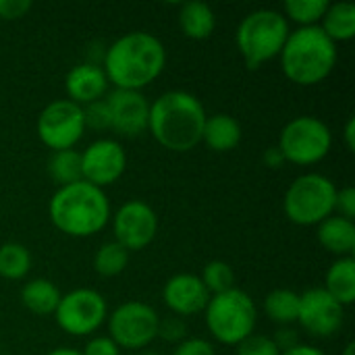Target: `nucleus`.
<instances>
[{
    "label": "nucleus",
    "mask_w": 355,
    "mask_h": 355,
    "mask_svg": "<svg viewBox=\"0 0 355 355\" xmlns=\"http://www.w3.org/2000/svg\"><path fill=\"white\" fill-rule=\"evenodd\" d=\"M58 287L48 279H33L21 289V304L35 316H50L56 312L60 302Z\"/></svg>",
    "instance_id": "obj_22"
},
{
    "label": "nucleus",
    "mask_w": 355,
    "mask_h": 355,
    "mask_svg": "<svg viewBox=\"0 0 355 355\" xmlns=\"http://www.w3.org/2000/svg\"><path fill=\"white\" fill-rule=\"evenodd\" d=\"M179 25L189 40H206L216 27V15L206 2L189 0L179 8Z\"/></svg>",
    "instance_id": "obj_20"
},
{
    "label": "nucleus",
    "mask_w": 355,
    "mask_h": 355,
    "mask_svg": "<svg viewBox=\"0 0 355 355\" xmlns=\"http://www.w3.org/2000/svg\"><path fill=\"white\" fill-rule=\"evenodd\" d=\"M185 322L179 316H168L158 322V337L168 343H181L185 339Z\"/></svg>",
    "instance_id": "obj_32"
},
{
    "label": "nucleus",
    "mask_w": 355,
    "mask_h": 355,
    "mask_svg": "<svg viewBox=\"0 0 355 355\" xmlns=\"http://www.w3.org/2000/svg\"><path fill=\"white\" fill-rule=\"evenodd\" d=\"M48 175L54 183H58V187L83 181L81 175V152L77 150H60V152H52L50 160H48Z\"/></svg>",
    "instance_id": "obj_25"
},
{
    "label": "nucleus",
    "mask_w": 355,
    "mask_h": 355,
    "mask_svg": "<svg viewBox=\"0 0 355 355\" xmlns=\"http://www.w3.org/2000/svg\"><path fill=\"white\" fill-rule=\"evenodd\" d=\"M85 133L83 108L71 100L50 102L37 119V135L52 152L73 150Z\"/></svg>",
    "instance_id": "obj_11"
},
{
    "label": "nucleus",
    "mask_w": 355,
    "mask_h": 355,
    "mask_svg": "<svg viewBox=\"0 0 355 355\" xmlns=\"http://www.w3.org/2000/svg\"><path fill=\"white\" fill-rule=\"evenodd\" d=\"M127 168V154L116 139H96L81 152L83 181L104 189L116 183Z\"/></svg>",
    "instance_id": "obj_13"
},
{
    "label": "nucleus",
    "mask_w": 355,
    "mask_h": 355,
    "mask_svg": "<svg viewBox=\"0 0 355 355\" xmlns=\"http://www.w3.org/2000/svg\"><path fill=\"white\" fill-rule=\"evenodd\" d=\"M200 281L204 283V287L210 295H218V293L231 291L235 287V272L227 262L212 260L204 266Z\"/></svg>",
    "instance_id": "obj_29"
},
{
    "label": "nucleus",
    "mask_w": 355,
    "mask_h": 355,
    "mask_svg": "<svg viewBox=\"0 0 355 355\" xmlns=\"http://www.w3.org/2000/svg\"><path fill=\"white\" fill-rule=\"evenodd\" d=\"M272 341H275V345L279 347L281 354L287 352V349H291V347H295V345H300V341H297V331H295V329H289V327H281V329L275 333Z\"/></svg>",
    "instance_id": "obj_37"
},
{
    "label": "nucleus",
    "mask_w": 355,
    "mask_h": 355,
    "mask_svg": "<svg viewBox=\"0 0 355 355\" xmlns=\"http://www.w3.org/2000/svg\"><path fill=\"white\" fill-rule=\"evenodd\" d=\"M52 225L69 237H89L110 223V202L104 189L77 181L58 187L48 204Z\"/></svg>",
    "instance_id": "obj_3"
},
{
    "label": "nucleus",
    "mask_w": 355,
    "mask_h": 355,
    "mask_svg": "<svg viewBox=\"0 0 355 355\" xmlns=\"http://www.w3.org/2000/svg\"><path fill=\"white\" fill-rule=\"evenodd\" d=\"M281 355H327L322 349H318V347H314V345H295V347H291V349H287V352H283Z\"/></svg>",
    "instance_id": "obj_39"
},
{
    "label": "nucleus",
    "mask_w": 355,
    "mask_h": 355,
    "mask_svg": "<svg viewBox=\"0 0 355 355\" xmlns=\"http://www.w3.org/2000/svg\"><path fill=\"white\" fill-rule=\"evenodd\" d=\"M289 21L283 12L272 8H258L245 15L237 27V48L248 69H260L264 62L277 58L289 37Z\"/></svg>",
    "instance_id": "obj_5"
},
{
    "label": "nucleus",
    "mask_w": 355,
    "mask_h": 355,
    "mask_svg": "<svg viewBox=\"0 0 355 355\" xmlns=\"http://www.w3.org/2000/svg\"><path fill=\"white\" fill-rule=\"evenodd\" d=\"M31 6H33L31 0H0V19L4 21L21 19L31 10Z\"/></svg>",
    "instance_id": "obj_34"
},
{
    "label": "nucleus",
    "mask_w": 355,
    "mask_h": 355,
    "mask_svg": "<svg viewBox=\"0 0 355 355\" xmlns=\"http://www.w3.org/2000/svg\"><path fill=\"white\" fill-rule=\"evenodd\" d=\"M264 312L266 316L281 324V327H289L293 322H297V314H300V293L291 291V289H275L266 295L264 300Z\"/></svg>",
    "instance_id": "obj_24"
},
{
    "label": "nucleus",
    "mask_w": 355,
    "mask_h": 355,
    "mask_svg": "<svg viewBox=\"0 0 355 355\" xmlns=\"http://www.w3.org/2000/svg\"><path fill=\"white\" fill-rule=\"evenodd\" d=\"M104 75L116 89L141 92L166 64L164 44L148 31H129L114 40L102 56Z\"/></svg>",
    "instance_id": "obj_1"
},
{
    "label": "nucleus",
    "mask_w": 355,
    "mask_h": 355,
    "mask_svg": "<svg viewBox=\"0 0 355 355\" xmlns=\"http://www.w3.org/2000/svg\"><path fill=\"white\" fill-rule=\"evenodd\" d=\"M318 241L320 245L335 254L337 258H352L355 252V225L339 214L324 218L318 225Z\"/></svg>",
    "instance_id": "obj_18"
},
{
    "label": "nucleus",
    "mask_w": 355,
    "mask_h": 355,
    "mask_svg": "<svg viewBox=\"0 0 355 355\" xmlns=\"http://www.w3.org/2000/svg\"><path fill=\"white\" fill-rule=\"evenodd\" d=\"M127 264H129V252L123 245H119L116 241L102 243L94 256V268L104 279L121 275L127 268Z\"/></svg>",
    "instance_id": "obj_27"
},
{
    "label": "nucleus",
    "mask_w": 355,
    "mask_h": 355,
    "mask_svg": "<svg viewBox=\"0 0 355 355\" xmlns=\"http://www.w3.org/2000/svg\"><path fill=\"white\" fill-rule=\"evenodd\" d=\"M81 355H121V349L110 337H94L87 341Z\"/></svg>",
    "instance_id": "obj_36"
},
{
    "label": "nucleus",
    "mask_w": 355,
    "mask_h": 355,
    "mask_svg": "<svg viewBox=\"0 0 355 355\" xmlns=\"http://www.w3.org/2000/svg\"><path fill=\"white\" fill-rule=\"evenodd\" d=\"M204 123V104L189 92L173 89L150 104L148 131L166 150H193L202 141Z\"/></svg>",
    "instance_id": "obj_2"
},
{
    "label": "nucleus",
    "mask_w": 355,
    "mask_h": 355,
    "mask_svg": "<svg viewBox=\"0 0 355 355\" xmlns=\"http://www.w3.org/2000/svg\"><path fill=\"white\" fill-rule=\"evenodd\" d=\"M335 302H339L343 308L352 306L355 302V260L352 258H337L329 272H327V285L322 287Z\"/></svg>",
    "instance_id": "obj_21"
},
{
    "label": "nucleus",
    "mask_w": 355,
    "mask_h": 355,
    "mask_svg": "<svg viewBox=\"0 0 355 355\" xmlns=\"http://www.w3.org/2000/svg\"><path fill=\"white\" fill-rule=\"evenodd\" d=\"M173 355H216L212 343H208L206 339H200V337H189V339H183L181 343H177Z\"/></svg>",
    "instance_id": "obj_33"
},
{
    "label": "nucleus",
    "mask_w": 355,
    "mask_h": 355,
    "mask_svg": "<svg viewBox=\"0 0 355 355\" xmlns=\"http://www.w3.org/2000/svg\"><path fill=\"white\" fill-rule=\"evenodd\" d=\"M343 137H345V146L349 152H354L355 148V119L352 116L345 125V131H343Z\"/></svg>",
    "instance_id": "obj_40"
},
{
    "label": "nucleus",
    "mask_w": 355,
    "mask_h": 355,
    "mask_svg": "<svg viewBox=\"0 0 355 355\" xmlns=\"http://www.w3.org/2000/svg\"><path fill=\"white\" fill-rule=\"evenodd\" d=\"M277 148L285 156V162L310 166L329 156L333 148V133L329 125L316 116H295L283 127Z\"/></svg>",
    "instance_id": "obj_8"
},
{
    "label": "nucleus",
    "mask_w": 355,
    "mask_h": 355,
    "mask_svg": "<svg viewBox=\"0 0 355 355\" xmlns=\"http://www.w3.org/2000/svg\"><path fill=\"white\" fill-rule=\"evenodd\" d=\"M335 200L337 185L329 177L320 173H306L300 175L285 191L283 210L291 223L312 227L335 214Z\"/></svg>",
    "instance_id": "obj_7"
},
{
    "label": "nucleus",
    "mask_w": 355,
    "mask_h": 355,
    "mask_svg": "<svg viewBox=\"0 0 355 355\" xmlns=\"http://www.w3.org/2000/svg\"><path fill=\"white\" fill-rule=\"evenodd\" d=\"M110 112V129L125 137H135L148 131L150 102L141 92L114 89L106 98Z\"/></svg>",
    "instance_id": "obj_15"
},
{
    "label": "nucleus",
    "mask_w": 355,
    "mask_h": 355,
    "mask_svg": "<svg viewBox=\"0 0 355 355\" xmlns=\"http://www.w3.org/2000/svg\"><path fill=\"white\" fill-rule=\"evenodd\" d=\"M158 322L150 304L125 302L108 316V333L119 349H146L158 337Z\"/></svg>",
    "instance_id": "obj_10"
},
{
    "label": "nucleus",
    "mask_w": 355,
    "mask_h": 355,
    "mask_svg": "<svg viewBox=\"0 0 355 355\" xmlns=\"http://www.w3.org/2000/svg\"><path fill=\"white\" fill-rule=\"evenodd\" d=\"M141 355H156V354H154V352H144Z\"/></svg>",
    "instance_id": "obj_43"
},
{
    "label": "nucleus",
    "mask_w": 355,
    "mask_h": 355,
    "mask_svg": "<svg viewBox=\"0 0 355 355\" xmlns=\"http://www.w3.org/2000/svg\"><path fill=\"white\" fill-rule=\"evenodd\" d=\"M83 108V119H85V129H96V131H104L110 129V112H108V104L106 100H96L92 104L81 106Z\"/></svg>",
    "instance_id": "obj_31"
},
{
    "label": "nucleus",
    "mask_w": 355,
    "mask_h": 355,
    "mask_svg": "<svg viewBox=\"0 0 355 355\" xmlns=\"http://www.w3.org/2000/svg\"><path fill=\"white\" fill-rule=\"evenodd\" d=\"M335 210L339 216L354 220L355 216V189L354 187H343L337 189V200H335Z\"/></svg>",
    "instance_id": "obj_35"
},
{
    "label": "nucleus",
    "mask_w": 355,
    "mask_h": 355,
    "mask_svg": "<svg viewBox=\"0 0 355 355\" xmlns=\"http://www.w3.org/2000/svg\"><path fill=\"white\" fill-rule=\"evenodd\" d=\"M31 270V254L21 243L0 245V277L8 281H21Z\"/></svg>",
    "instance_id": "obj_26"
},
{
    "label": "nucleus",
    "mask_w": 355,
    "mask_h": 355,
    "mask_svg": "<svg viewBox=\"0 0 355 355\" xmlns=\"http://www.w3.org/2000/svg\"><path fill=\"white\" fill-rule=\"evenodd\" d=\"M162 300L166 308L175 316H196L206 310L210 302V293L206 291L204 283L200 281L198 275L181 272L171 277L164 283L162 289Z\"/></svg>",
    "instance_id": "obj_16"
},
{
    "label": "nucleus",
    "mask_w": 355,
    "mask_h": 355,
    "mask_svg": "<svg viewBox=\"0 0 355 355\" xmlns=\"http://www.w3.org/2000/svg\"><path fill=\"white\" fill-rule=\"evenodd\" d=\"M285 77L297 85H316L324 81L337 64V44L320 25L300 27L289 33L281 54Z\"/></svg>",
    "instance_id": "obj_4"
},
{
    "label": "nucleus",
    "mask_w": 355,
    "mask_h": 355,
    "mask_svg": "<svg viewBox=\"0 0 355 355\" xmlns=\"http://www.w3.org/2000/svg\"><path fill=\"white\" fill-rule=\"evenodd\" d=\"M64 89L67 100L85 106L96 100H102L108 89V79L104 75V69L96 62H81L73 67L64 77Z\"/></svg>",
    "instance_id": "obj_17"
},
{
    "label": "nucleus",
    "mask_w": 355,
    "mask_h": 355,
    "mask_svg": "<svg viewBox=\"0 0 355 355\" xmlns=\"http://www.w3.org/2000/svg\"><path fill=\"white\" fill-rule=\"evenodd\" d=\"M345 320V308L335 302L322 287H312L300 295L297 322L312 337L335 335Z\"/></svg>",
    "instance_id": "obj_14"
},
{
    "label": "nucleus",
    "mask_w": 355,
    "mask_h": 355,
    "mask_svg": "<svg viewBox=\"0 0 355 355\" xmlns=\"http://www.w3.org/2000/svg\"><path fill=\"white\" fill-rule=\"evenodd\" d=\"M58 327L73 337H85L96 333L108 316V304L96 289H73L60 297L54 312Z\"/></svg>",
    "instance_id": "obj_9"
},
{
    "label": "nucleus",
    "mask_w": 355,
    "mask_h": 355,
    "mask_svg": "<svg viewBox=\"0 0 355 355\" xmlns=\"http://www.w3.org/2000/svg\"><path fill=\"white\" fill-rule=\"evenodd\" d=\"M343 355H355V343H354V341H349V343L345 345V349H343Z\"/></svg>",
    "instance_id": "obj_42"
},
{
    "label": "nucleus",
    "mask_w": 355,
    "mask_h": 355,
    "mask_svg": "<svg viewBox=\"0 0 355 355\" xmlns=\"http://www.w3.org/2000/svg\"><path fill=\"white\" fill-rule=\"evenodd\" d=\"M204 312L208 331L225 345H239L256 331V304L243 289L233 287L231 291L210 295Z\"/></svg>",
    "instance_id": "obj_6"
},
{
    "label": "nucleus",
    "mask_w": 355,
    "mask_h": 355,
    "mask_svg": "<svg viewBox=\"0 0 355 355\" xmlns=\"http://www.w3.org/2000/svg\"><path fill=\"white\" fill-rule=\"evenodd\" d=\"M322 31L337 44L349 42L355 35V6L352 2H329V8L322 17Z\"/></svg>",
    "instance_id": "obj_23"
},
{
    "label": "nucleus",
    "mask_w": 355,
    "mask_h": 355,
    "mask_svg": "<svg viewBox=\"0 0 355 355\" xmlns=\"http://www.w3.org/2000/svg\"><path fill=\"white\" fill-rule=\"evenodd\" d=\"M264 164H266L268 168H281V166L285 164V156L281 154V150H279L277 146L264 150Z\"/></svg>",
    "instance_id": "obj_38"
},
{
    "label": "nucleus",
    "mask_w": 355,
    "mask_h": 355,
    "mask_svg": "<svg viewBox=\"0 0 355 355\" xmlns=\"http://www.w3.org/2000/svg\"><path fill=\"white\" fill-rule=\"evenodd\" d=\"M202 141L214 152H231L241 141V125L231 114H212L204 123Z\"/></svg>",
    "instance_id": "obj_19"
},
{
    "label": "nucleus",
    "mask_w": 355,
    "mask_h": 355,
    "mask_svg": "<svg viewBox=\"0 0 355 355\" xmlns=\"http://www.w3.org/2000/svg\"><path fill=\"white\" fill-rule=\"evenodd\" d=\"M235 347H237V355H281L272 337L256 335V333H252L248 339H243Z\"/></svg>",
    "instance_id": "obj_30"
},
{
    "label": "nucleus",
    "mask_w": 355,
    "mask_h": 355,
    "mask_svg": "<svg viewBox=\"0 0 355 355\" xmlns=\"http://www.w3.org/2000/svg\"><path fill=\"white\" fill-rule=\"evenodd\" d=\"M329 8L327 0H287L285 2V19L300 23L302 27H312L322 21Z\"/></svg>",
    "instance_id": "obj_28"
},
{
    "label": "nucleus",
    "mask_w": 355,
    "mask_h": 355,
    "mask_svg": "<svg viewBox=\"0 0 355 355\" xmlns=\"http://www.w3.org/2000/svg\"><path fill=\"white\" fill-rule=\"evenodd\" d=\"M110 218L114 241L127 252H139L148 248L158 233V216L152 206L141 200L125 202Z\"/></svg>",
    "instance_id": "obj_12"
},
{
    "label": "nucleus",
    "mask_w": 355,
    "mask_h": 355,
    "mask_svg": "<svg viewBox=\"0 0 355 355\" xmlns=\"http://www.w3.org/2000/svg\"><path fill=\"white\" fill-rule=\"evenodd\" d=\"M46 355H81V352H75L71 347H58V349H52L50 354Z\"/></svg>",
    "instance_id": "obj_41"
}]
</instances>
